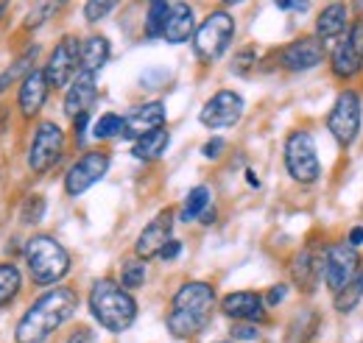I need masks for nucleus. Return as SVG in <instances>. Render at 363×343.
Here are the masks:
<instances>
[{
	"label": "nucleus",
	"mask_w": 363,
	"mask_h": 343,
	"mask_svg": "<svg viewBox=\"0 0 363 343\" xmlns=\"http://www.w3.org/2000/svg\"><path fill=\"white\" fill-rule=\"evenodd\" d=\"M363 67V23H355L333 50V73L338 79H352Z\"/></svg>",
	"instance_id": "nucleus-13"
},
{
	"label": "nucleus",
	"mask_w": 363,
	"mask_h": 343,
	"mask_svg": "<svg viewBox=\"0 0 363 343\" xmlns=\"http://www.w3.org/2000/svg\"><path fill=\"white\" fill-rule=\"evenodd\" d=\"M291 276H294V282L299 285V291H316V279H318V262L316 257L308 252V249H302L294 262H291Z\"/></svg>",
	"instance_id": "nucleus-24"
},
{
	"label": "nucleus",
	"mask_w": 363,
	"mask_h": 343,
	"mask_svg": "<svg viewBox=\"0 0 363 343\" xmlns=\"http://www.w3.org/2000/svg\"><path fill=\"white\" fill-rule=\"evenodd\" d=\"M249 62H255V50H243L240 56H235V67H232V70L243 76V73H249V67H252Z\"/></svg>",
	"instance_id": "nucleus-36"
},
{
	"label": "nucleus",
	"mask_w": 363,
	"mask_h": 343,
	"mask_svg": "<svg viewBox=\"0 0 363 343\" xmlns=\"http://www.w3.org/2000/svg\"><path fill=\"white\" fill-rule=\"evenodd\" d=\"M109 11H115V3H87V6H84V17H87V23L104 20Z\"/></svg>",
	"instance_id": "nucleus-34"
},
{
	"label": "nucleus",
	"mask_w": 363,
	"mask_h": 343,
	"mask_svg": "<svg viewBox=\"0 0 363 343\" xmlns=\"http://www.w3.org/2000/svg\"><path fill=\"white\" fill-rule=\"evenodd\" d=\"M98 98V86H95V76L92 73H79L73 79V84L65 95V112L76 120L82 115H90V106Z\"/></svg>",
	"instance_id": "nucleus-18"
},
{
	"label": "nucleus",
	"mask_w": 363,
	"mask_h": 343,
	"mask_svg": "<svg viewBox=\"0 0 363 343\" xmlns=\"http://www.w3.org/2000/svg\"><path fill=\"white\" fill-rule=\"evenodd\" d=\"M277 9H282V11H308L311 6L308 3H277Z\"/></svg>",
	"instance_id": "nucleus-42"
},
{
	"label": "nucleus",
	"mask_w": 363,
	"mask_h": 343,
	"mask_svg": "<svg viewBox=\"0 0 363 343\" xmlns=\"http://www.w3.org/2000/svg\"><path fill=\"white\" fill-rule=\"evenodd\" d=\"M26 262L31 271V279L37 285H53L70 271V254L67 249L53 240L50 235H37L26 246Z\"/></svg>",
	"instance_id": "nucleus-4"
},
{
	"label": "nucleus",
	"mask_w": 363,
	"mask_h": 343,
	"mask_svg": "<svg viewBox=\"0 0 363 343\" xmlns=\"http://www.w3.org/2000/svg\"><path fill=\"white\" fill-rule=\"evenodd\" d=\"M3 11H6V3H0V14H3Z\"/></svg>",
	"instance_id": "nucleus-44"
},
{
	"label": "nucleus",
	"mask_w": 363,
	"mask_h": 343,
	"mask_svg": "<svg viewBox=\"0 0 363 343\" xmlns=\"http://www.w3.org/2000/svg\"><path fill=\"white\" fill-rule=\"evenodd\" d=\"M282 299H285V285H274L272 293L266 296V301H269V304H279Z\"/></svg>",
	"instance_id": "nucleus-40"
},
{
	"label": "nucleus",
	"mask_w": 363,
	"mask_h": 343,
	"mask_svg": "<svg viewBox=\"0 0 363 343\" xmlns=\"http://www.w3.org/2000/svg\"><path fill=\"white\" fill-rule=\"evenodd\" d=\"M218 343H235V341H218Z\"/></svg>",
	"instance_id": "nucleus-45"
},
{
	"label": "nucleus",
	"mask_w": 363,
	"mask_h": 343,
	"mask_svg": "<svg viewBox=\"0 0 363 343\" xmlns=\"http://www.w3.org/2000/svg\"><path fill=\"white\" fill-rule=\"evenodd\" d=\"M20 293V271L11 262H0V307Z\"/></svg>",
	"instance_id": "nucleus-28"
},
{
	"label": "nucleus",
	"mask_w": 363,
	"mask_h": 343,
	"mask_svg": "<svg viewBox=\"0 0 363 343\" xmlns=\"http://www.w3.org/2000/svg\"><path fill=\"white\" fill-rule=\"evenodd\" d=\"M162 126H165V106L160 101H151V103L137 106L132 115L123 118V137L137 142L140 137L162 129Z\"/></svg>",
	"instance_id": "nucleus-17"
},
{
	"label": "nucleus",
	"mask_w": 363,
	"mask_h": 343,
	"mask_svg": "<svg viewBox=\"0 0 363 343\" xmlns=\"http://www.w3.org/2000/svg\"><path fill=\"white\" fill-rule=\"evenodd\" d=\"M361 118H363V106H361V95L355 89H344L330 115H327V129L335 137V142L341 148H350L355 140H358V131H361Z\"/></svg>",
	"instance_id": "nucleus-5"
},
{
	"label": "nucleus",
	"mask_w": 363,
	"mask_h": 343,
	"mask_svg": "<svg viewBox=\"0 0 363 343\" xmlns=\"http://www.w3.org/2000/svg\"><path fill=\"white\" fill-rule=\"evenodd\" d=\"M168 11H171V3L165 0H154L148 6V17H145V37L157 40L165 34V23H168Z\"/></svg>",
	"instance_id": "nucleus-27"
},
{
	"label": "nucleus",
	"mask_w": 363,
	"mask_h": 343,
	"mask_svg": "<svg viewBox=\"0 0 363 343\" xmlns=\"http://www.w3.org/2000/svg\"><path fill=\"white\" fill-rule=\"evenodd\" d=\"M221 151H224V140H221V137H216V140H210V142L204 145V157H207V159H218Z\"/></svg>",
	"instance_id": "nucleus-37"
},
{
	"label": "nucleus",
	"mask_w": 363,
	"mask_h": 343,
	"mask_svg": "<svg viewBox=\"0 0 363 343\" xmlns=\"http://www.w3.org/2000/svg\"><path fill=\"white\" fill-rule=\"evenodd\" d=\"M168 142H171V134L165 129H157L151 134H145V137H140L135 142V148H132V154L143 162H151V159H160L165 154Z\"/></svg>",
	"instance_id": "nucleus-25"
},
{
	"label": "nucleus",
	"mask_w": 363,
	"mask_h": 343,
	"mask_svg": "<svg viewBox=\"0 0 363 343\" xmlns=\"http://www.w3.org/2000/svg\"><path fill=\"white\" fill-rule=\"evenodd\" d=\"M43 215H45V198H43V196H31V198H26V204H23V210H20L23 223H40Z\"/></svg>",
	"instance_id": "nucleus-33"
},
{
	"label": "nucleus",
	"mask_w": 363,
	"mask_h": 343,
	"mask_svg": "<svg viewBox=\"0 0 363 343\" xmlns=\"http://www.w3.org/2000/svg\"><path fill=\"white\" fill-rule=\"evenodd\" d=\"M193 28H196V20H193V9L187 3H171V11H168V23H165V40L171 45H182L193 37Z\"/></svg>",
	"instance_id": "nucleus-20"
},
{
	"label": "nucleus",
	"mask_w": 363,
	"mask_h": 343,
	"mask_svg": "<svg viewBox=\"0 0 363 343\" xmlns=\"http://www.w3.org/2000/svg\"><path fill=\"white\" fill-rule=\"evenodd\" d=\"M279 62L285 70L291 73H302V70H313L324 62V43L318 37H302L294 40L288 47H282Z\"/></svg>",
	"instance_id": "nucleus-14"
},
{
	"label": "nucleus",
	"mask_w": 363,
	"mask_h": 343,
	"mask_svg": "<svg viewBox=\"0 0 363 343\" xmlns=\"http://www.w3.org/2000/svg\"><path fill=\"white\" fill-rule=\"evenodd\" d=\"M84 129H87V115L76 118V142H84Z\"/></svg>",
	"instance_id": "nucleus-41"
},
{
	"label": "nucleus",
	"mask_w": 363,
	"mask_h": 343,
	"mask_svg": "<svg viewBox=\"0 0 363 343\" xmlns=\"http://www.w3.org/2000/svg\"><path fill=\"white\" fill-rule=\"evenodd\" d=\"M221 310H224V315H229V318L238 321V324H257V321H266V301H263L260 293H252V291L229 293L227 299L221 301Z\"/></svg>",
	"instance_id": "nucleus-16"
},
{
	"label": "nucleus",
	"mask_w": 363,
	"mask_h": 343,
	"mask_svg": "<svg viewBox=\"0 0 363 343\" xmlns=\"http://www.w3.org/2000/svg\"><path fill=\"white\" fill-rule=\"evenodd\" d=\"M121 282H123V288H140L143 282H145V265L143 262H137V259H129V262H123V274H121Z\"/></svg>",
	"instance_id": "nucleus-32"
},
{
	"label": "nucleus",
	"mask_w": 363,
	"mask_h": 343,
	"mask_svg": "<svg viewBox=\"0 0 363 343\" xmlns=\"http://www.w3.org/2000/svg\"><path fill=\"white\" fill-rule=\"evenodd\" d=\"M48 89H50V84H48L45 70H31V73L23 79L17 103H20V112H23L26 118H34V115L45 106Z\"/></svg>",
	"instance_id": "nucleus-19"
},
{
	"label": "nucleus",
	"mask_w": 363,
	"mask_h": 343,
	"mask_svg": "<svg viewBox=\"0 0 363 343\" xmlns=\"http://www.w3.org/2000/svg\"><path fill=\"white\" fill-rule=\"evenodd\" d=\"M363 243V229L358 226V229H352V235H350V246H361Z\"/></svg>",
	"instance_id": "nucleus-43"
},
{
	"label": "nucleus",
	"mask_w": 363,
	"mask_h": 343,
	"mask_svg": "<svg viewBox=\"0 0 363 343\" xmlns=\"http://www.w3.org/2000/svg\"><path fill=\"white\" fill-rule=\"evenodd\" d=\"M341 34H347V6L344 3H330L316 20V37L321 43L327 40H338Z\"/></svg>",
	"instance_id": "nucleus-21"
},
{
	"label": "nucleus",
	"mask_w": 363,
	"mask_h": 343,
	"mask_svg": "<svg viewBox=\"0 0 363 343\" xmlns=\"http://www.w3.org/2000/svg\"><path fill=\"white\" fill-rule=\"evenodd\" d=\"M318 332V313L316 310H299L285 332V343H311Z\"/></svg>",
	"instance_id": "nucleus-23"
},
{
	"label": "nucleus",
	"mask_w": 363,
	"mask_h": 343,
	"mask_svg": "<svg viewBox=\"0 0 363 343\" xmlns=\"http://www.w3.org/2000/svg\"><path fill=\"white\" fill-rule=\"evenodd\" d=\"M285 168L294 181L313 184L321 176V165L316 157V142L308 131H291L285 140Z\"/></svg>",
	"instance_id": "nucleus-6"
},
{
	"label": "nucleus",
	"mask_w": 363,
	"mask_h": 343,
	"mask_svg": "<svg viewBox=\"0 0 363 343\" xmlns=\"http://www.w3.org/2000/svg\"><path fill=\"white\" fill-rule=\"evenodd\" d=\"M207 207H210V187L199 184V187H193V190L187 193V198H184V207H182V220L187 223V220L201 218Z\"/></svg>",
	"instance_id": "nucleus-26"
},
{
	"label": "nucleus",
	"mask_w": 363,
	"mask_h": 343,
	"mask_svg": "<svg viewBox=\"0 0 363 343\" xmlns=\"http://www.w3.org/2000/svg\"><path fill=\"white\" fill-rule=\"evenodd\" d=\"M361 296H363V271L341 291V293H335V310H338V313H352L355 304L361 301Z\"/></svg>",
	"instance_id": "nucleus-29"
},
{
	"label": "nucleus",
	"mask_w": 363,
	"mask_h": 343,
	"mask_svg": "<svg viewBox=\"0 0 363 343\" xmlns=\"http://www.w3.org/2000/svg\"><path fill=\"white\" fill-rule=\"evenodd\" d=\"M90 310L95 321L109 332H126L137 318V301L112 279H98L92 285Z\"/></svg>",
	"instance_id": "nucleus-3"
},
{
	"label": "nucleus",
	"mask_w": 363,
	"mask_h": 343,
	"mask_svg": "<svg viewBox=\"0 0 363 343\" xmlns=\"http://www.w3.org/2000/svg\"><path fill=\"white\" fill-rule=\"evenodd\" d=\"M109 62V40L106 37H87L82 43V64L79 73H98Z\"/></svg>",
	"instance_id": "nucleus-22"
},
{
	"label": "nucleus",
	"mask_w": 363,
	"mask_h": 343,
	"mask_svg": "<svg viewBox=\"0 0 363 343\" xmlns=\"http://www.w3.org/2000/svg\"><path fill=\"white\" fill-rule=\"evenodd\" d=\"M95 140H112V137H123V118L115 115V112H106L104 118H98L95 123Z\"/></svg>",
	"instance_id": "nucleus-30"
},
{
	"label": "nucleus",
	"mask_w": 363,
	"mask_h": 343,
	"mask_svg": "<svg viewBox=\"0 0 363 343\" xmlns=\"http://www.w3.org/2000/svg\"><path fill=\"white\" fill-rule=\"evenodd\" d=\"M109 171V154L104 151H87L65 176V190L67 196H82L92 184H98Z\"/></svg>",
	"instance_id": "nucleus-10"
},
{
	"label": "nucleus",
	"mask_w": 363,
	"mask_h": 343,
	"mask_svg": "<svg viewBox=\"0 0 363 343\" xmlns=\"http://www.w3.org/2000/svg\"><path fill=\"white\" fill-rule=\"evenodd\" d=\"M235 37V20L227 11H213L196 31L193 37V47H196V56L201 62H216L224 56V50L229 47Z\"/></svg>",
	"instance_id": "nucleus-7"
},
{
	"label": "nucleus",
	"mask_w": 363,
	"mask_h": 343,
	"mask_svg": "<svg viewBox=\"0 0 363 343\" xmlns=\"http://www.w3.org/2000/svg\"><path fill=\"white\" fill-rule=\"evenodd\" d=\"M34 56H37V47H31V50H26V53H23V56H20V59H17V62H14V64H11V67H9V70H6L3 76H0V92H3V89H6V86H9V84H11V81H14L17 76H23V79H26V76L31 73L28 67H31V62H34Z\"/></svg>",
	"instance_id": "nucleus-31"
},
{
	"label": "nucleus",
	"mask_w": 363,
	"mask_h": 343,
	"mask_svg": "<svg viewBox=\"0 0 363 343\" xmlns=\"http://www.w3.org/2000/svg\"><path fill=\"white\" fill-rule=\"evenodd\" d=\"M62 151H65V134L56 123H40L34 131V140H31V151H28V168L34 173H48L59 159H62Z\"/></svg>",
	"instance_id": "nucleus-9"
},
{
	"label": "nucleus",
	"mask_w": 363,
	"mask_h": 343,
	"mask_svg": "<svg viewBox=\"0 0 363 343\" xmlns=\"http://www.w3.org/2000/svg\"><path fill=\"white\" fill-rule=\"evenodd\" d=\"M216 307V291L207 282H187L177 291L168 313V332L174 338H193L199 335L213 315Z\"/></svg>",
	"instance_id": "nucleus-2"
},
{
	"label": "nucleus",
	"mask_w": 363,
	"mask_h": 343,
	"mask_svg": "<svg viewBox=\"0 0 363 343\" xmlns=\"http://www.w3.org/2000/svg\"><path fill=\"white\" fill-rule=\"evenodd\" d=\"M232 338L235 341H255V338H260V330L255 324H235L232 327Z\"/></svg>",
	"instance_id": "nucleus-35"
},
{
	"label": "nucleus",
	"mask_w": 363,
	"mask_h": 343,
	"mask_svg": "<svg viewBox=\"0 0 363 343\" xmlns=\"http://www.w3.org/2000/svg\"><path fill=\"white\" fill-rule=\"evenodd\" d=\"M79 307V296L70 288H53L31 304V310L20 318L14 338L17 343H45Z\"/></svg>",
	"instance_id": "nucleus-1"
},
{
	"label": "nucleus",
	"mask_w": 363,
	"mask_h": 343,
	"mask_svg": "<svg viewBox=\"0 0 363 343\" xmlns=\"http://www.w3.org/2000/svg\"><path fill=\"white\" fill-rule=\"evenodd\" d=\"M240 115H243V98L232 89H221L204 103L199 120L207 129H229L240 120Z\"/></svg>",
	"instance_id": "nucleus-12"
},
{
	"label": "nucleus",
	"mask_w": 363,
	"mask_h": 343,
	"mask_svg": "<svg viewBox=\"0 0 363 343\" xmlns=\"http://www.w3.org/2000/svg\"><path fill=\"white\" fill-rule=\"evenodd\" d=\"M82 64V43L76 37H62V43L53 47L45 64V76L50 86H65L73 76H79Z\"/></svg>",
	"instance_id": "nucleus-11"
},
{
	"label": "nucleus",
	"mask_w": 363,
	"mask_h": 343,
	"mask_svg": "<svg viewBox=\"0 0 363 343\" xmlns=\"http://www.w3.org/2000/svg\"><path fill=\"white\" fill-rule=\"evenodd\" d=\"M361 274V254L350 243H333L324 259V282L333 293H341Z\"/></svg>",
	"instance_id": "nucleus-8"
},
{
	"label": "nucleus",
	"mask_w": 363,
	"mask_h": 343,
	"mask_svg": "<svg viewBox=\"0 0 363 343\" xmlns=\"http://www.w3.org/2000/svg\"><path fill=\"white\" fill-rule=\"evenodd\" d=\"M179 252H182V243H179V240H171V243L162 249V254H160V257H162V259H174V257H179Z\"/></svg>",
	"instance_id": "nucleus-39"
},
{
	"label": "nucleus",
	"mask_w": 363,
	"mask_h": 343,
	"mask_svg": "<svg viewBox=\"0 0 363 343\" xmlns=\"http://www.w3.org/2000/svg\"><path fill=\"white\" fill-rule=\"evenodd\" d=\"M171 232H174V213L165 210V213H160L143 232H140L137 246H135L137 257L140 259L160 257L162 249L171 243Z\"/></svg>",
	"instance_id": "nucleus-15"
},
{
	"label": "nucleus",
	"mask_w": 363,
	"mask_h": 343,
	"mask_svg": "<svg viewBox=\"0 0 363 343\" xmlns=\"http://www.w3.org/2000/svg\"><path fill=\"white\" fill-rule=\"evenodd\" d=\"M67 343H98V341H95V335H92L90 330H76Z\"/></svg>",
	"instance_id": "nucleus-38"
}]
</instances>
